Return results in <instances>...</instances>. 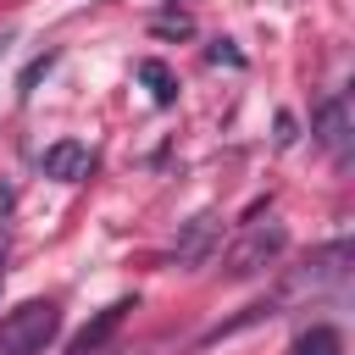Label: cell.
<instances>
[{
  "mask_svg": "<svg viewBox=\"0 0 355 355\" xmlns=\"http://www.w3.org/2000/svg\"><path fill=\"white\" fill-rule=\"evenodd\" d=\"M283 244H288V233H283V222H266V227H250L227 255H222V272L227 277H255V272H266L277 255H283Z\"/></svg>",
  "mask_w": 355,
  "mask_h": 355,
  "instance_id": "obj_2",
  "label": "cell"
},
{
  "mask_svg": "<svg viewBox=\"0 0 355 355\" xmlns=\"http://www.w3.org/2000/svg\"><path fill=\"white\" fill-rule=\"evenodd\" d=\"M6 39H11V33H0V50H6Z\"/></svg>",
  "mask_w": 355,
  "mask_h": 355,
  "instance_id": "obj_11",
  "label": "cell"
},
{
  "mask_svg": "<svg viewBox=\"0 0 355 355\" xmlns=\"http://www.w3.org/2000/svg\"><path fill=\"white\" fill-rule=\"evenodd\" d=\"M39 166H44V178H55V183H83L89 166H94V155H89V144H78V139H55Z\"/></svg>",
  "mask_w": 355,
  "mask_h": 355,
  "instance_id": "obj_5",
  "label": "cell"
},
{
  "mask_svg": "<svg viewBox=\"0 0 355 355\" xmlns=\"http://www.w3.org/2000/svg\"><path fill=\"white\" fill-rule=\"evenodd\" d=\"M349 261H355V244H349V239H333V244H322V250L305 261V272L294 277V288H311V294H322V288H344Z\"/></svg>",
  "mask_w": 355,
  "mask_h": 355,
  "instance_id": "obj_3",
  "label": "cell"
},
{
  "mask_svg": "<svg viewBox=\"0 0 355 355\" xmlns=\"http://www.w3.org/2000/svg\"><path fill=\"white\" fill-rule=\"evenodd\" d=\"M205 239H211V216H194L189 222V239L178 244V261H200L205 255Z\"/></svg>",
  "mask_w": 355,
  "mask_h": 355,
  "instance_id": "obj_9",
  "label": "cell"
},
{
  "mask_svg": "<svg viewBox=\"0 0 355 355\" xmlns=\"http://www.w3.org/2000/svg\"><path fill=\"white\" fill-rule=\"evenodd\" d=\"M139 78L150 83V94H155L161 105H172V94H178V83H172V72H166L161 61H139Z\"/></svg>",
  "mask_w": 355,
  "mask_h": 355,
  "instance_id": "obj_8",
  "label": "cell"
},
{
  "mask_svg": "<svg viewBox=\"0 0 355 355\" xmlns=\"http://www.w3.org/2000/svg\"><path fill=\"white\" fill-rule=\"evenodd\" d=\"M288 355H344V333L327 327V322H311L305 333H294Z\"/></svg>",
  "mask_w": 355,
  "mask_h": 355,
  "instance_id": "obj_7",
  "label": "cell"
},
{
  "mask_svg": "<svg viewBox=\"0 0 355 355\" xmlns=\"http://www.w3.org/2000/svg\"><path fill=\"white\" fill-rule=\"evenodd\" d=\"M0 255H6V233H0Z\"/></svg>",
  "mask_w": 355,
  "mask_h": 355,
  "instance_id": "obj_10",
  "label": "cell"
},
{
  "mask_svg": "<svg viewBox=\"0 0 355 355\" xmlns=\"http://www.w3.org/2000/svg\"><path fill=\"white\" fill-rule=\"evenodd\" d=\"M128 311H133V300H116V305H105V311H100V316H94V322H89V327L72 338V355H94V349L111 338V327H116Z\"/></svg>",
  "mask_w": 355,
  "mask_h": 355,
  "instance_id": "obj_6",
  "label": "cell"
},
{
  "mask_svg": "<svg viewBox=\"0 0 355 355\" xmlns=\"http://www.w3.org/2000/svg\"><path fill=\"white\" fill-rule=\"evenodd\" d=\"M61 333V305L55 300H22L0 316V355H44Z\"/></svg>",
  "mask_w": 355,
  "mask_h": 355,
  "instance_id": "obj_1",
  "label": "cell"
},
{
  "mask_svg": "<svg viewBox=\"0 0 355 355\" xmlns=\"http://www.w3.org/2000/svg\"><path fill=\"white\" fill-rule=\"evenodd\" d=\"M311 133H316V144L344 166L349 161V139H355V122H349V100L344 94H333V100H322V111H316V122H311Z\"/></svg>",
  "mask_w": 355,
  "mask_h": 355,
  "instance_id": "obj_4",
  "label": "cell"
}]
</instances>
